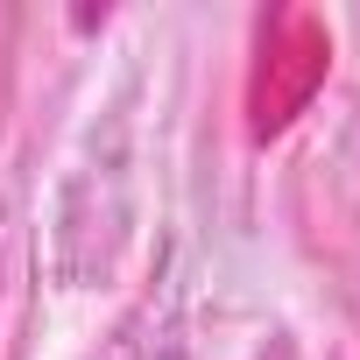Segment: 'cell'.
<instances>
[{"mask_svg": "<svg viewBox=\"0 0 360 360\" xmlns=\"http://www.w3.org/2000/svg\"><path fill=\"white\" fill-rule=\"evenodd\" d=\"M120 360H148V353H120Z\"/></svg>", "mask_w": 360, "mask_h": 360, "instance_id": "6da1fadb", "label": "cell"}]
</instances>
